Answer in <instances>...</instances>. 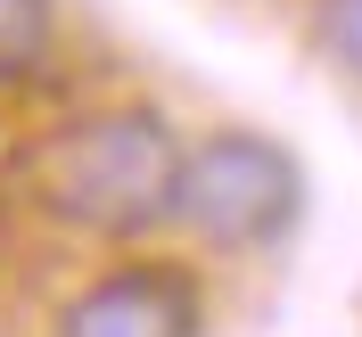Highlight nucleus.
Returning a JSON list of instances; mask_svg holds the SVG:
<instances>
[{
	"label": "nucleus",
	"instance_id": "obj_1",
	"mask_svg": "<svg viewBox=\"0 0 362 337\" xmlns=\"http://www.w3.org/2000/svg\"><path fill=\"white\" fill-rule=\"evenodd\" d=\"M173 165H181V148L165 132V115L115 107V115H90V124H66L58 140H42L33 189L58 223L124 239V230H148L173 214Z\"/></svg>",
	"mask_w": 362,
	"mask_h": 337
},
{
	"label": "nucleus",
	"instance_id": "obj_2",
	"mask_svg": "<svg viewBox=\"0 0 362 337\" xmlns=\"http://www.w3.org/2000/svg\"><path fill=\"white\" fill-rule=\"evenodd\" d=\"M173 214L214 247H272L305 214V173L264 132H214L173 165Z\"/></svg>",
	"mask_w": 362,
	"mask_h": 337
},
{
	"label": "nucleus",
	"instance_id": "obj_3",
	"mask_svg": "<svg viewBox=\"0 0 362 337\" xmlns=\"http://www.w3.org/2000/svg\"><path fill=\"white\" fill-rule=\"evenodd\" d=\"M198 321L206 305L181 264H115L58 313V337H198Z\"/></svg>",
	"mask_w": 362,
	"mask_h": 337
},
{
	"label": "nucleus",
	"instance_id": "obj_4",
	"mask_svg": "<svg viewBox=\"0 0 362 337\" xmlns=\"http://www.w3.org/2000/svg\"><path fill=\"white\" fill-rule=\"evenodd\" d=\"M49 42H58V8L49 0H0V83L42 74Z\"/></svg>",
	"mask_w": 362,
	"mask_h": 337
},
{
	"label": "nucleus",
	"instance_id": "obj_5",
	"mask_svg": "<svg viewBox=\"0 0 362 337\" xmlns=\"http://www.w3.org/2000/svg\"><path fill=\"white\" fill-rule=\"evenodd\" d=\"M321 33H329V49L362 74V0H321Z\"/></svg>",
	"mask_w": 362,
	"mask_h": 337
}]
</instances>
